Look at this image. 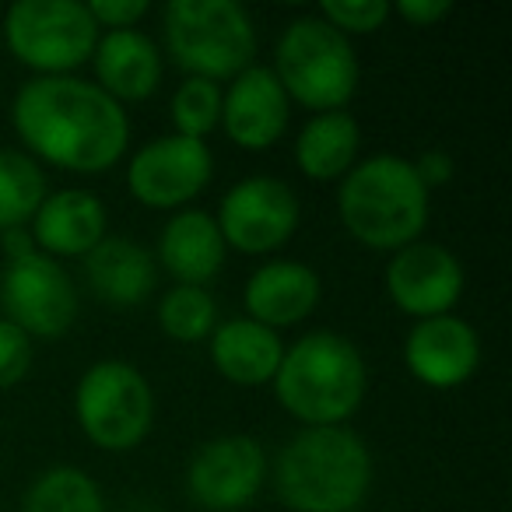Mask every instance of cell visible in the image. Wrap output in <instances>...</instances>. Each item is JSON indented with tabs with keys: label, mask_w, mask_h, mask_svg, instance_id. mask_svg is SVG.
I'll list each match as a JSON object with an SVG mask.
<instances>
[{
	"label": "cell",
	"mask_w": 512,
	"mask_h": 512,
	"mask_svg": "<svg viewBox=\"0 0 512 512\" xmlns=\"http://www.w3.org/2000/svg\"><path fill=\"white\" fill-rule=\"evenodd\" d=\"M207 355L225 383L232 386H271L274 372L285 355V337L249 316L218 320L207 337Z\"/></svg>",
	"instance_id": "21"
},
{
	"label": "cell",
	"mask_w": 512,
	"mask_h": 512,
	"mask_svg": "<svg viewBox=\"0 0 512 512\" xmlns=\"http://www.w3.org/2000/svg\"><path fill=\"white\" fill-rule=\"evenodd\" d=\"M0 309L4 320L15 323L32 344L57 341L78 320V285L60 260L46 253H29L4 260L0 267Z\"/></svg>",
	"instance_id": "9"
},
{
	"label": "cell",
	"mask_w": 512,
	"mask_h": 512,
	"mask_svg": "<svg viewBox=\"0 0 512 512\" xmlns=\"http://www.w3.org/2000/svg\"><path fill=\"white\" fill-rule=\"evenodd\" d=\"M271 463L253 435H214L186 463V495L204 512H242L267 484Z\"/></svg>",
	"instance_id": "12"
},
{
	"label": "cell",
	"mask_w": 512,
	"mask_h": 512,
	"mask_svg": "<svg viewBox=\"0 0 512 512\" xmlns=\"http://www.w3.org/2000/svg\"><path fill=\"white\" fill-rule=\"evenodd\" d=\"M151 256H155V267H162L176 285L207 288L225 271L228 246L211 211L186 207V211L169 214Z\"/></svg>",
	"instance_id": "18"
},
{
	"label": "cell",
	"mask_w": 512,
	"mask_h": 512,
	"mask_svg": "<svg viewBox=\"0 0 512 512\" xmlns=\"http://www.w3.org/2000/svg\"><path fill=\"white\" fill-rule=\"evenodd\" d=\"M92 74L102 92L113 102H144L162 88L165 57L162 46L141 29L127 32H99V43L92 53Z\"/></svg>",
	"instance_id": "19"
},
{
	"label": "cell",
	"mask_w": 512,
	"mask_h": 512,
	"mask_svg": "<svg viewBox=\"0 0 512 512\" xmlns=\"http://www.w3.org/2000/svg\"><path fill=\"white\" fill-rule=\"evenodd\" d=\"M85 281L109 309H137L158 285V267L148 246L130 235H106L85 256Z\"/></svg>",
	"instance_id": "20"
},
{
	"label": "cell",
	"mask_w": 512,
	"mask_h": 512,
	"mask_svg": "<svg viewBox=\"0 0 512 512\" xmlns=\"http://www.w3.org/2000/svg\"><path fill=\"white\" fill-rule=\"evenodd\" d=\"M292 123V102L267 64H253L221 88L225 137L242 151H271Z\"/></svg>",
	"instance_id": "14"
},
{
	"label": "cell",
	"mask_w": 512,
	"mask_h": 512,
	"mask_svg": "<svg viewBox=\"0 0 512 512\" xmlns=\"http://www.w3.org/2000/svg\"><path fill=\"white\" fill-rule=\"evenodd\" d=\"M393 15L411 29H432L453 15V4L449 0H400V4H393Z\"/></svg>",
	"instance_id": "31"
},
{
	"label": "cell",
	"mask_w": 512,
	"mask_h": 512,
	"mask_svg": "<svg viewBox=\"0 0 512 512\" xmlns=\"http://www.w3.org/2000/svg\"><path fill=\"white\" fill-rule=\"evenodd\" d=\"M74 421L95 449L130 453L155 425V390L137 365L102 358L74 386Z\"/></svg>",
	"instance_id": "7"
},
{
	"label": "cell",
	"mask_w": 512,
	"mask_h": 512,
	"mask_svg": "<svg viewBox=\"0 0 512 512\" xmlns=\"http://www.w3.org/2000/svg\"><path fill=\"white\" fill-rule=\"evenodd\" d=\"M411 165H414V172H418L421 186H425L428 193L439 190V186H449V183H453V176H456V158L449 155V151H442V148L421 151L418 158H411Z\"/></svg>",
	"instance_id": "30"
},
{
	"label": "cell",
	"mask_w": 512,
	"mask_h": 512,
	"mask_svg": "<svg viewBox=\"0 0 512 512\" xmlns=\"http://www.w3.org/2000/svg\"><path fill=\"white\" fill-rule=\"evenodd\" d=\"M172 134L204 141L221 123V85L204 78H183L169 99Z\"/></svg>",
	"instance_id": "26"
},
{
	"label": "cell",
	"mask_w": 512,
	"mask_h": 512,
	"mask_svg": "<svg viewBox=\"0 0 512 512\" xmlns=\"http://www.w3.org/2000/svg\"><path fill=\"white\" fill-rule=\"evenodd\" d=\"M158 330L176 344H204L218 327V299L211 288L172 285L158 299L155 309Z\"/></svg>",
	"instance_id": "25"
},
{
	"label": "cell",
	"mask_w": 512,
	"mask_h": 512,
	"mask_svg": "<svg viewBox=\"0 0 512 512\" xmlns=\"http://www.w3.org/2000/svg\"><path fill=\"white\" fill-rule=\"evenodd\" d=\"M50 193L43 165L18 148H0V235L11 228H29Z\"/></svg>",
	"instance_id": "24"
},
{
	"label": "cell",
	"mask_w": 512,
	"mask_h": 512,
	"mask_svg": "<svg viewBox=\"0 0 512 512\" xmlns=\"http://www.w3.org/2000/svg\"><path fill=\"white\" fill-rule=\"evenodd\" d=\"M0 249H4V260H18V256L36 253V242H32L29 228H11L0 235Z\"/></svg>",
	"instance_id": "32"
},
{
	"label": "cell",
	"mask_w": 512,
	"mask_h": 512,
	"mask_svg": "<svg viewBox=\"0 0 512 512\" xmlns=\"http://www.w3.org/2000/svg\"><path fill=\"white\" fill-rule=\"evenodd\" d=\"M162 39V57L186 78L221 85L256 64V22L239 0H169Z\"/></svg>",
	"instance_id": "6"
},
{
	"label": "cell",
	"mask_w": 512,
	"mask_h": 512,
	"mask_svg": "<svg viewBox=\"0 0 512 512\" xmlns=\"http://www.w3.org/2000/svg\"><path fill=\"white\" fill-rule=\"evenodd\" d=\"M22 512H106V495L88 470L57 463L32 477L22 498Z\"/></svg>",
	"instance_id": "23"
},
{
	"label": "cell",
	"mask_w": 512,
	"mask_h": 512,
	"mask_svg": "<svg viewBox=\"0 0 512 512\" xmlns=\"http://www.w3.org/2000/svg\"><path fill=\"white\" fill-rule=\"evenodd\" d=\"M323 299V281L316 267L288 256H271L246 278L242 288V309L249 320L264 323L271 330L299 327L316 313Z\"/></svg>",
	"instance_id": "17"
},
{
	"label": "cell",
	"mask_w": 512,
	"mask_h": 512,
	"mask_svg": "<svg viewBox=\"0 0 512 512\" xmlns=\"http://www.w3.org/2000/svg\"><path fill=\"white\" fill-rule=\"evenodd\" d=\"M11 127L25 155L71 176H106L130 148V116L78 74L29 78L11 99Z\"/></svg>",
	"instance_id": "1"
},
{
	"label": "cell",
	"mask_w": 512,
	"mask_h": 512,
	"mask_svg": "<svg viewBox=\"0 0 512 512\" xmlns=\"http://www.w3.org/2000/svg\"><path fill=\"white\" fill-rule=\"evenodd\" d=\"M404 365L428 390H456L481 369V334L456 313L418 320L404 337Z\"/></svg>",
	"instance_id": "15"
},
{
	"label": "cell",
	"mask_w": 512,
	"mask_h": 512,
	"mask_svg": "<svg viewBox=\"0 0 512 512\" xmlns=\"http://www.w3.org/2000/svg\"><path fill=\"white\" fill-rule=\"evenodd\" d=\"M4 43L32 78H64L92 60L99 29L85 0H18L4 15Z\"/></svg>",
	"instance_id": "8"
},
{
	"label": "cell",
	"mask_w": 512,
	"mask_h": 512,
	"mask_svg": "<svg viewBox=\"0 0 512 512\" xmlns=\"http://www.w3.org/2000/svg\"><path fill=\"white\" fill-rule=\"evenodd\" d=\"M358 151H362V127L348 109L309 116L292 144L295 169L313 183H341L355 169Z\"/></svg>",
	"instance_id": "22"
},
{
	"label": "cell",
	"mask_w": 512,
	"mask_h": 512,
	"mask_svg": "<svg viewBox=\"0 0 512 512\" xmlns=\"http://www.w3.org/2000/svg\"><path fill=\"white\" fill-rule=\"evenodd\" d=\"M271 390L302 428L348 425L369 393V365L351 337L309 330L285 344Z\"/></svg>",
	"instance_id": "3"
},
{
	"label": "cell",
	"mask_w": 512,
	"mask_h": 512,
	"mask_svg": "<svg viewBox=\"0 0 512 512\" xmlns=\"http://www.w3.org/2000/svg\"><path fill=\"white\" fill-rule=\"evenodd\" d=\"M337 218L355 242L376 253H397L425 239L432 218V193L421 186L411 158L369 155L337 183Z\"/></svg>",
	"instance_id": "4"
},
{
	"label": "cell",
	"mask_w": 512,
	"mask_h": 512,
	"mask_svg": "<svg viewBox=\"0 0 512 512\" xmlns=\"http://www.w3.org/2000/svg\"><path fill=\"white\" fill-rule=\"evenodd\" d=\"M99 32H127L148 18V0H88L85 4Z\"/></svg>",
	"instance_id": "29"
},
{
	"label": "cell",
	"mask_w": 512,
	"mask_h": 512,
	"mask_svg": "<svg viewBox=\"0 0 512 512\" xmlns=\"http://www.w3.org/2000/svg\"><path fill=\"white\" fill-rule=\"evenodd\" d=\"M29 235L39 253L53 260H85L109 235V211L85 186L50 190L29 221Z\"/></svg>",
	"instance_id": "16"
},
{
	"label": "cell",
	"mask_w": 512,
	"mask_h": 512,
	"mask_svg": "<svg viewBox=\"0 0 512 512\" xmlns=\"http://www.w3.org/2000/svg\"><path fill=\"white\" fill-rule=\"evenodd\" d=\"M288 102L309 113H341L362 81L355 43L320 15H299L281 29L271 64Z\"/></svg>",
	"instance_id": "5"
},
{
	"label": "cell",
	"mask_w": 512,
	"mask_h": 512,
	"mask_svg": "<svg viewBox=\"0 0 512 512\" xmlns=\"http://www.w3.org/2000/svg\"><path fill=\"white\" fill-rule=\"evenodd\" d=\"M383 285L393 306L418 323L453 313L467 288V271L449 246L432 239H414L404 249L390 253Z\"/></svg>",
	"instance_id": "13"
},
{
	"label": "cell",
	"mask_w": 512,
	"mask_h": 512,
	"mask_svg": "<svg viewBox=\"0 0 512 512\" xmlns=\"http://www.w3.org/2000/svg\"><path fill=\"white\" fill-rule=\"evenodd\" d=\"M372 449L351 425L299 428L278 449L271 481L288 512H358L372 491Z\"/></svg>",
	"instance_id": "2"
},
{
	"label": "cell",
	"mask_w": 512,
	"mask_h": 512,
	"mask_svg": "<svg viewBox=\"0 0 512 512\" xmlns=\"http://www.w3.org/2000/svg\"><path fill=\"white\" fill-rule=\"evenodd\" d=\"M214 155L207 141L162 134L130 155L127 190L148 211H186L211 186Z\"/></svg>",
	"instance_id": "11"
},
{
	"label": "cell",
	"mask_w": 512,
	"mask_h": 512,
	"mask_svg": "<svg viewBox=\"0 0 512 512\" xmlns=\"http://www.w3.org/2000/svg\"><path fill=\"white\" fill-rule=\"evenodd\" d=\"M316 15L327 25H334L341 36H372L393 18V4L386 0H327L316 8Z\"/></svg>",
	"instance_id": "27"
},
{
	"label": "cell",
	"mask_w": 512,
	"mask_h": 512,
	"mask_svg": "<svg viewBox=\"0 0 512 512\" xmlns=\"http://www.w3.org/2000/svg\"><path fill=\"white\" fill-rule=\"evenodd\" d=\"M218 232L232 253L271 256L292 242L302 221L299 193L278 176H246L232 183L221 197Z\"/></svg>",
	"instance_id": "10"
},
{
	"label": "cell",
	"mask_w": 512,
	"mask_h": 512,
	"mask_svg": "<svg viewBox=\"0 0 512 512\" xmlns=\"http://www.w3.org/2000/svg\"><path fill=\"white\" fill-rule=\"evenodd\" d=\"M32 358H36V344L0 316V390H11L18 386L32 369Z\"/></svg>",
	"instance_id": "28"
}]
</instances>
